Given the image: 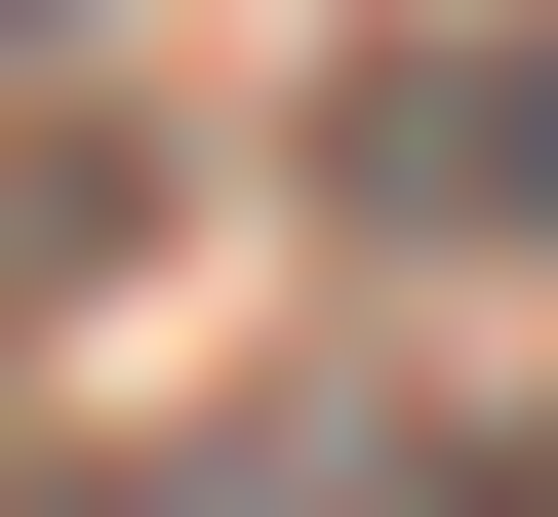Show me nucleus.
Listing matches in <instances>:
<instances>
[{
  "mask_svg": "<svg viewBox=\"0 0 558 517\" xmlns=\"http://www.w3.org/2000/svg\"><path fill=\"white\" fill-rule=\"evenodd\" d=\"M319 199H360V239H439V279H519V239H558V0L399 40V81L319 120Z\"/></svg>",
  "mask_w": 558,
  "mask_h": 517,
  "instance_id": "obj_1",
  "label": "nucleus"
},
{
  "mask_svg": "<svg viewBox=\"0 0 558 517\" xmlns=\"http://www.w3.org/2000/svg\"><path fill=\"white\" fill-rule=\"evenodd\" d=\"M0 40H40V0H0Z\"/></svg>",
  "mask_w": 558,
  "mask_h": 517,
  "instance_id": "obj_2",
  "label": "nucleus"
}]
</instances>
